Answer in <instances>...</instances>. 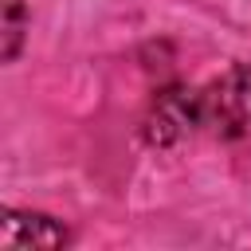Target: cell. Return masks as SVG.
<instances>
[{
	"mask_svg": "<svg viewBox=\"0 0 251 251\" xmlns=\"http://www.w3.org/2000/svg\"><path fill=\"white\" fill-rule=\"evenodd\" d=\"M24 27H27V12H24V0H0V31H4V63H12L20 55V43H24Z\"/></svg>",
	"mask_w": 251,
	"mask_h": 251,
	"instance_id": "cell-4",
	"label": "cell"
},
{
	"mask_svg": "<svg viewBox=\"0 0 251 251\" xmlns=\"http://www.w3.org/2000/svg\"><path fill=\"white\" fill-rule=\"evenodd\" d=\"M200 129L227 145H251V67L235 63L200 90Z\"/></svg>",
	"mask_w": 251,
	"mask_h": 251,
	"instance_id": "cell-1",
	"label": "cell"
},
{
	"mask_svg": "<svg viewBox=\"0 0 251 251\" xmlns=\"http://www.w3.org/2000/svg\"><path fill=\"white\" fill-rule=\"evenodd\" d=\"M67 239L71 235L55 216L16 212V208H4V216H0V247L4 251H51V247H63Z\"/></svg>",
	"mask_w": 251,
	"mask_h": 251,
	"instance_id": "cell-3",
	"label": "cell"
},
{
	"mask_svg": "<svg viewBox=\"0 0 251 251\" xmlns=\"http://www.w3.org/2000/svg\"><path fill=\"white\" fill-rule=\"evenodd\" d=\"M192 129H200V90L188 86H165L153 94L145 118H141V137L149 145H176L180 137H188Z\"/></svg>",
	"mask_w": 251,
	"mask_h": 251,
	"instance_id": "cell-2",
	"label": "cell"
}]
</instances>
